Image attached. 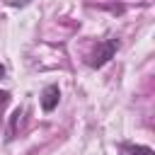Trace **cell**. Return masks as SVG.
Segmentation results:
<instances>
[{"label": "cell", "mask_w": 155, "mask_h": 155, "mask_svg": "<svg viewBox=\"0 0 155 155\" xmlns=\"http://www.w3.org/2000/svg\"><path fill=\"white\" fill-rule=\"evenodd\" d=\"M116 51H119V39H104V41L97 44V48H94V53L90 56L87 65H90V68H102L104 63H109V61L114 58Z\"/></svg>", "instance_id": "6da1fadb"}, {"label": "cell", "mask_w": 155, "mask_h": 155, "mask_svg": "<svg viewBox=\"0 0 155 155\" xmlns=\"http://www.w3.org/2000/svg\"><path fill=\"white\" fill-rule=\"evenodd\" d=\"M58 99H61V90H58V85H46L44 90H41V109L48 114V111H53L56 107H58Z\"/></svg>", "instance_id": "7a4b0ae2"}, {"label": "cell", "mask_w": 155, "mask_h": 155, "mask_svg": "<svg viewBox=\"0 0 155 155\" xmlns=\"http://www.w3.org/2000/svg\"><path fill=\"white\" fill-rule=\"evenodd\" d=\"M119 153H121V155H155L153 148L138 145V143H121V145H119Z\"/></svg>", "instance_id": "3957f363"}, {"label": "cell", "mask_w": 155, "mask_h": 155, "mask_svg": "<svg viewBox=\"0 0 155 155\" xmlns=\"http://www.w3.org/2000/svg\"><path fill=\"white\" fill-rule=\"evenodd\" d=\"M29 2H31V0H7L10 7H27Z\"/></svg>", "instance_id": "277c9868"}, {"label": "cell", "mask_w": 155, "mask_h": 155, "mask_svg": "<svg viewBox=\"0 0 155 155\" xmlns=\"http://www.w3.org/2000/svg\"><path fill=\"white\" fill-rule=\"evenodd\" d=\"M10 102V92H0V107H5Z\"/></svg>", "instance_id": "5b68a950"}, {"label": "cell", "mask_w": 155, "mask_h": 155, "mask_svg": "<svg viewBox=\"0 0 155 155\" xmlns=\"http://www.w3.org/2000/svg\"><path fill=\"white\" fill-rule=\"evenodd\" d=\"M5 73H7V70H5V65H2V63H0V80H2V78H5Z\"/></svg>", "instance_id": "8992f818"}]
</instances>
